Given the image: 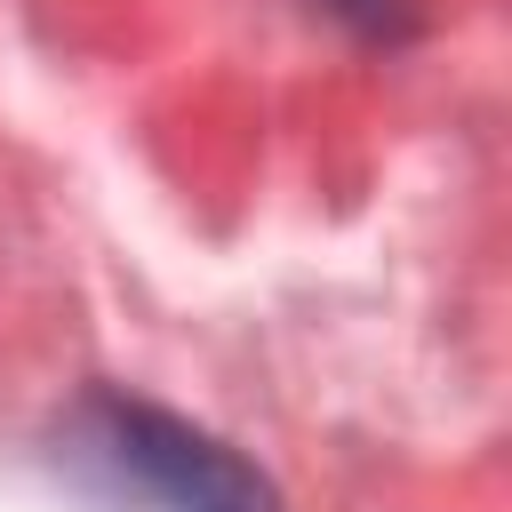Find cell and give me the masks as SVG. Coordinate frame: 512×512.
Here are the masks:
<instances>
[{
    "label": "cell",
    "mask_w": 512,
    "mask_h": 512,
    "mask_svg": "<svg viewBox=\"0 0 512 512\" xmlns=\"http://www.w3.org/2000/svg\"><path fill=\"white\" fill-rule=\"evenodd\" d=\"M104 448H112V464L136 472L168 512H272V496H264L216 440L184 432L176 416L104 400Z\"/></svg>",
    "instance_id": "6da1fadb"
}]
</instances>
